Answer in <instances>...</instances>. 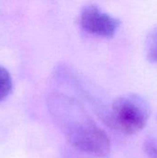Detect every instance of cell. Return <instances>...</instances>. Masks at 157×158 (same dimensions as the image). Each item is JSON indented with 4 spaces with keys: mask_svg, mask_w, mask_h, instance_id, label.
Returning <instances> with one entry per match:
<instances>
[{
    "mask_svg": "<svg viewBox=\"0 0 157 158\" xmlns=\"http://www.w3.org/2000/svg\"><path fill=\"white\" fill-rule=\"evenodd\" d=\"M12 79L9 72L0 67V102L6 99L12 91Z\"/></svg>",
    "mask_w": 157,
    "mask_h": 158,
    "instance_id": "5",
    "label": "cell"
},
{
    "mask_svg": "<svg viewBox=\"0 0 157 158\" xmlns=\"http://www.w3.org/2000/svg\"><path fill=\"white\" fill-rule=\"evenodd\" d=\"M80 22L87 32L106 38L113 37L120 25L118 19L102 12L95 6H87L82 10Z\"/></svg>",
    "mask_w": 157,
    "mask_h": 158,
    "instance_id": "3",
    "label": "cell"
},
{
    "mask_svg": "<svg viewBox=\"0 0 157 158\" xmlns=\"http://www.w3.org/2000/svg\"><path fill=\"white\" fill-rule=\"evenodd\" d=\"M63 124L68 141L80 152L95 157L110 153L107 134L91 118H65Z\"/></svg>",
    "mask_w": 157,
    "mask_h": 158,
    "instance_id": "1",
    "label": "cell"
},
{
    "mask_svg": "<svg viewBox=\"0 0 157 158\" xmlns=\"http://www.w3.org/2000/svg\"><path fill=\"white\" fill-rule=\"evenodd\" d=\"M145 50L147 59L157 63V26L148 34L145 41Z\"/></svg>",
    "mask_w": 157,
    "mask_h": 158,
    "instance_id": "4",
    "label": "cell"
},
{
    "mask_svg": "<svg viewBox=\"0 0 157 158\" xmlns=\"http://www.w3.org/2000/svg\"><path fill=\"white\" fill-rule=\"evenodd\" d=\"M143 152L148 158H157V144L152 141H146L143 143Z\"/></svg>",
    "mask_w": 157,
    "mask_h": 158,
    "instance_id": "6",
    "label": "cell"
},
{
    "mask_svg": "<svg viewBox=\"0 0 157 158\" xmlns=\"http://www.w3.org/2000/svg\"><path fill=\"white\" fill-rule=\"evenodd\" d=\"M149 117L145 102L137 95H125L112 106L109 122L118 131L131 135L142 131Z\"/></svg>",
    "mask_w": 157,
    "mask_h": 158,
    "instance_id": "2",
    "label": "cell"
}]
</instances>
